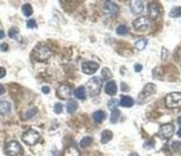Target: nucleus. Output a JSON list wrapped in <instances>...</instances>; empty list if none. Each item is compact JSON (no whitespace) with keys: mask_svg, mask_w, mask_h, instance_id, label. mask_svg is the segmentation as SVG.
<instances>
[{"mask_svg":"<svg viewBox=\"0 0 181 156\" xmlns=\"http://www.w3.org/2000/svg\"><path fill=\"white\" fill-rule=\"evenodd\" d=\"M87 91L89 92V95L91 96H96L98 95L100 91H101V86H102V82L101 79L98 77H93L91 79H89L87 81Z\"/></svg>","mask_w":181,"mask_h":156,"instance_id":"1","label":"nucleus"},{"mask_svg":"<svg viewBox=\"0 0 181 156\" xmlns=\"http://www.w3.org/2000/svg\"><path fill=\"white\" fill-rule=\"evenodd\" d=\"M32 56L35 57L37 60L39 61H46L48 60L51 57V51L50 49L47 47V45L39 44L37 45L35 49H33V52H32Z\"/></svg>","mask_w":181,"mask_h":156,"instance_id":"2","label":"nucleus"},{"mask_svg":"<svg viewBox=\"0 0 181 156\" xmlns=\"http://www.w3.org/2000/svg\"><path fill=\"white\" fill-rule=\"evenodd\" d=\"M166 106L169 108H177L181 106V93H169L166 96Z\"/></svg>","mask_w":181,"mask_h":156,"instance_id":"3","label":"nucleus"},{"mask_svg":"<svg viewBox=\"0 0 181 156\" xmlns=\"http://www.w3.org/2000/svg\"><path fill=\"white\" fill-rule=\"evenodd\" d=\"M133 28L138 32H146L150 28V20L148 17L141 16L133 21Z\"/></svg>","mask_w":181,"mask_h":156,"instance_id":"4","label":"nucleus"},{"mask_svg":"<svg viewBox=\"0 0 181 156\" xmlns=\"http://www.w3.org/2000/svg\"><path fill=\"white\" fill-rule=\"evenodd\" d=\"M40 140V134L35 130H28L22 134V141L27 145H35L38 141Z\"/></svg>","mask_w":181,"mask_h":156,"instance_id":"5","label":"nucleus"},{"mask_svg":"<svg viewBox=\"0 0 181 156\" xmlns=\"http://www.w3.org/2000/svg\"><path fill=\"white\" fill-rule=\"evenodd\" d=\"M22 148L21 145L16 142V141H12V142H9L6 146V153L8 154L9 156H17L21 153Z\"/></svg>","mask_w":181,"mask_h":156,"instance_id":"6","label":"nucleus"},{"mask_svg":"<svg viewBox=\"0 0 181 156\" xmlns=\"http://www.w3.org/2000/svg\"><path fill=\"white\" fill-rule=\"evenodd\" d=\"M173 132H174V129H173V125L171 123L163 124L161 125L159 130V136L165 138V140H168V138H170L173 135Z\"/></svg>","mask_w":181,"mask_h":156,"instance_id":"7","label":"nucleus"},{"mask_svg":"<svg viewBox=\"0 0 181 156\" xmlns=\"http://www.w3.org/2000/svg\"><path fill=\"white\" fill-rule=\"evenodd\" d=\"M57 95H58V98L62 99V100H66V99L70 98L72 95L71 86L68 84H61L57 89Z\"/></svg>","mask_w":181,"mask_h":156,"instance_id":"8","label":"nucleus"},{"mask_svg":"<svg viewBox=\"0 0 181 156\" xmlns=\"http://www.w3.org/2000/svg\"><path fill=\"white\" fill-rule=\"evenodd\" d=\"M99 69V64L95 61H86L81 65V70L86 74H93Z\"/></svg>","mask_w":181,"mask_h":156,"instance_id":"9","label":"nucleus"},{"mask_svg":"<svg viewBox=\"0 0 181 156\" xmlns=\"http://www.w3.org/2000/svg\"><path fill=\"white\" fill-rule=\"evenodd\" d=\"M104 11L106 15L110 17H115L118 15L119 12V7L116 5L115 2H112V1H107L104 6Z\"/></svg>","mask_w":181,"mask_h":156,"instance_id":"10","label":"nucleus"},{"mask_svg":"<svg viewBox=\"0 0 181 156\" xmlns=\"http://www.w3.org/2000/svg\"><path fill=\"white\" fill-rule=\"evenodd\" d=\"M156 90H157L156 85L152 84V83H149V84H147L146 86L143 87V90H142L141 94H140V96H139V98H140V99H146V98H148V96L152 95V94H153V93L156 92Z\"/></svg>","mask_w":181,"mask_h":156,"instance_id":"11","label":"nucleus"},{"mask_svg":"<svg viewBox=\"0 0 181 156\" xmlns=\"http://www.w3.org/2000/svg\"><path fill=\"white\" fill-rule=\"evenodd\" d=\"M143 2L142 1H139V0H135V1H131L130 2V9L132 11V13L135 15H140V13L143 11Z\"/></svg>","mask_w":181,"mask_h":156,"instance_id":"12","label":"nucleus"},{"mask_svg":"<svg viewBox=\"0 0 181 156\" xmlns=\"http://www.w3.org/2000/svg\"><path fill=\"white\" fill-rule=\"evenodd\" d=\"M11 112V103L9 101H0V115H7Z\"/></svg>","mask_w":181,"mask_h":156,"instance_id":"13","label":"nucleus"},{"mask_svg":"<svg viewBox=\"0 0 181 156\" xmlns=\"http://www.w3.org/2000/svg\"><path fill=\"white\" fill-rule=\"evenodd\" d=\"M104 91L108 95H115L117 93V84H116L115 81H109V82L106 84V87H104Z\"/></svg>","mask_w":181,"mask_h":156,"instance_id":"14","label":"nucleus"},{"mask_svg":"<svg viewBox=\"0 0 181 156\" xmlns=\"http://www.w3.org/2000/svg\"><path fill=\"white\" fill-rule=\"evenodd\" d=\"M160 13V8H159V5L156 2H152L149 5V15L152 19H156L158 18Z\"/></svg>","mask_w":181,"mask_h":156,"instance_id":"15","label":"nucleus"},{"mask_svg":"<svg viewBox=\"0 0 181 156\" xmlns=\"http://www.w3.org/2000/svg\"><path fill=\"white\" fill-rule=\"evenodd\" d=\"M119 104L121 106H123V108H131V106L135 104V101H133V99L130 98V96L122 95L119 101Z\"/></svg>","mask_w":181,"mask_h":156,"instance_id":"16","label":"nucleus"},{"mask_svg":"<svg viewBox=\"0 0 181 156\" xmlns=\"http://www.w3.org/2000/svg\"><path fill=\"white\" fill-rule=\"evenodd\" d=\"M78 103H77V101H75V100H72V99H70L68 102H67V105H66V108H67V112L69 114H73L76 111H77V108H78Z\"/></svg>","mask_w":181,"mask_h":156,"instance_id":"17","label":"nucleus"},{"mask_svg":"<svg viewBox=\"0 0 181 156\" xmlns=\"http://www.w3.org/2000/svg\"><path fill=\"white\" fill-rule=\"evenodd\" d=\"M64 156H80V152L76 146H69L64 150Z\"/></svg>","mask_w":181,"mask_h":156,"instance_id":"18","label":"nucleus"},{"mask_svg":"<svg viewBox=\"0 0 181 156\" xmlns=\"http://www.w3.org/2000/svg\"><path fill=\"white\" fill-rule=\"evenodd\" d=\"M92 119L96 123H101L106 119V113L104 111H96L92 114Z\"/></svg>","mask_w":181,"mask_h":156,"instance_id":"19","label":"nucleus"},{"mask_svg":"<svg viewBox=\"0 0 181 156\" xmlns=\"http://www.w3.org/2000/svg\"><path fill=\"white\" fill-rule=\"evenodd\" d=\"M112 132L109 130H106L104 131V132L101 133V143L102 144H107V143H109L110 141H111L112 138Z\"/></svg>","mask_w":181,"mask_h":156,"instance_id":"20","label":"nucleus"},{"mask_svg":"<svg viewBox=\"0 0 181 156\" xmlns=\"http://www.w3.org/2000/svg\"><path fill=\"white\" fill-rule=\"evenodd\" d=\"M73 94H75L76 98L79 99V100H85L86 99V89L83 86L77 87V89L75 90V92H73Z\"/></svg>","mask_w":181,"mask_h":156,"instance_id":"21","label":"nucleus"},{"mask_svg":"<svg viewBox=\"0 0 181 156\" xmlns=\"http://www.w3.org/2000/svg\"><path fill=\"white\" fill-rule=\"evenodd\" d=\"M21 10H22V13H24V16H26V17H30L32 15V12H33L30 3H24V5L22 6Z\"/></svg>","mask_w":181,"mask_h":156,"instance_id":"22","label":"nucleus"},{"mask_svg":"<svg viewBox=\"0 0 181 156\" xmlns=\"http://www.w3.org/2000/svg\"><path fill=\"white\" fill-rule=\"evenodd\" d=\"M120 117V111L119 110H117V108H115V110H112L111 111V116H110V121H111V123H117L118 120H119Z\"/></svg>","mask_w":181,"mask_h":156,"instance_id":"23","label":"nucleus"},{"mask_svg":"<svg viewBox=\"0 0 181 156\" xmlns=\"http://www.w3.org/2000/svg\"><path fill=\"white\" fill-rule=\"evenodd\" d=\"M169 16L171 18H180L181 17V7H174V8L171 9Z\"/></svg>","mask_w":181,"mask_h":156,"instance_id":"24","label":"nucleus"},{"mask_svg":"<svg viewBox=\"0 0 181 156\" xmlns=\"http://www.w3.org/2000/svg\"><path fill=\"white\" fill-rule=\"evenodd\" d=\"M91 143H92V137H90V136H85L82 140L80 141V146H81V147H88L89 145H91Z\"/></svg>","mask_w":181,"mask_h":156,"instance_id":"25","label":"nucleus"},{"mask_svg":"<svg viewBox=\"0 0 181 156\" xmlns=\"http://www.w3.org/2000/svg\"><path fill=\"white\" fill-rule=\"evenodd\" d=\"M147 43H148V40L147 39H139L136 42V48L138 50H143L147 47Z\"/></svg>","mask_w":181,"mask_h":156,"instance_id":"26","label":"nucleus"},{"mask_svg":"<svg viewBox=\"0 0 181 156\" xmlns=\"http://www.w3.org/2000/svg\"><path fill=\"white\" fill-rule=\"evenodd\" d=\"M117 33L119 36H123V35H127L128 33V28L125 26V24H120V26L117 27Z\"/></svg>","mask_w":181,"mask_h":156,"instance_id":"27","label":"nucleus"},{"mask_svg":"<svg viewBox=\"0 0 181 156\" xmlns=\"http://www.w3.org/2000/svg\"><path fill=\"white\" fill-rule=\"evenodd\" d=\"M36 114H37V108H29V110H27L26 114H24V119L26 120L32 119Z\"/></svg>","mask_w":181,"mask_h":156,"instance_id":"28","label":"nucleus"},{"mask_svg":"<svg viewBox=\"0 0 181 156\" xmlns=\"http://www.w3.org/2000/svg\"><path fill=\"white\" fill-rule=\"evenodd\" d=\"M101 74H102V79L104 80H109L110 78L112 77V74H111V71H110L108 68H104L101 71Z\"/></svg>","mask_w":181,"mask_h":156,"instance_id":"29","label":"nucleus"},{"mask_svg":"<svg viewBox=\"0 0 181 156\" xmlns=\"http://www.w3.org/2000/svg\"><path fill=\"white\" fill-rule=\"evenodd\" d=\"M119 104V102H118V100H116V99H111V100L108 102V108H110V110H115V108H117V105Z\"/></svg>","mask_w":181,"mask_h":156,"instance_id":"30","label":"nucleus"},{"mask_svg":"<svg viewBox=\"0 0 181 156\" xmlns=\"http://www.w3.org/2000/svg\"><path fill=\"white\" fill-rule=\"evenodd\" d=\"M62 110H64V105L61 103H56L55 104V108H53V111L56 114L62 113Z\"/></svg>","mask_w":181,"mask_h":156,"instance_id":"31","label":"nucleus"},{"mask_svg":"<svg viewBox=\"0 0 181 156\" xmlns=\"http://www.w3.org/2000/svg\"><path fill=\"white\" fill-rule=\"evenodd\" d=\"M27 28H29V29H36V28H37V22H36V20H33V19L28 20V21H27Z\"/></svg>","mask_w":181,"mask_h":156,"instance_id":"32","label":"nucleus"},{"mask_svg":"<svg viewBox=\"0 0 181 156\" xmlns=\"http://www.w3.org/2000/svg\"><path fill=\"white\" fill-rule=\"evenodd\" d=\"M18 33H19L18 28H11V29L9 30V37L10 38H16Z\"/></svg>","mask_w":181,"mask_h":156,"instance_id":"33","label":"nucleus"},{"mask_svg":"<svg viewBox=\"0 0 181 156\" xmlns=\"http://www.w3.org/2000/svg\"><path fill=\"white\" fill-rule=\"evenodd\" d=\"M171 146H172V148L174 150V151H178V150H180L181 148V143H179V142H173Z\"/></svg>","mask_w":181,"mask_h":156,"instance_id":"34","label":"nucleus"},{"mask_svg":"<svg viewBox=\"0 0 181 156\" xmlns=\"http://www.w3.org/2000/svg\"><path fill=\"white\" fill-rule=\"evenodd\" d=\"M168 54H169L168 50H167L166 48H162V60H166L167 57H168Z\"/></svg>","mask_w":181,"mask_h":156,"instance_id":"35","label":"nucleus"},{"mask_svg":"<svg viewBox=\"0 0 181 156\" xmlns=\"http://www.w3.org/2000/svg\"><path fill=\"white\" fill-rule=\"evenodd\" d=\"M0 50L3 51V52L7 51L8 50V44H7V43H1V44H0Z\"/></svg>","mask_w":181,"mask_h":156,"instance_id":"36","label":"nucleus"},{"mask_svg":"<svg viewBox=\"0 0 181 156\" xmlns=\"http://www.w3.org/2000/svg\"><path fill=\"white\" fill-rule=\"evenodd\" d=\"M5 75H6V69L5 68H1V66H0V79H2Z\"/></svg>","mask_w":181,"mask_h":156,"instance_id":"37","label":"nucleus"},{"mask_svg":"<svg viewBox=\"0 0 181 156\" xmlns=\"http://www.w3.org/2000/svg\"><path fill=\"white\" fill-rule=\"evenodd\" d=\"M142 70V65L141 64H136L135 65V71L136 72H140Z\"/></svg>","mask_w":181,"mask_h":156,"instance_id":"38","label":"nucleus"},{"mask_svg":"<svg viewBox=\"0 0 181 156\" xmlns=\"http://www.w3.org/2000/svg\"><path fill=\"white\" fill-rule=\"evenodd\" d=\"M41 90H42V92L45 93V94H48V93L50 92V87L49 86H42Z\"/></svg>","mask_w":181,"mask_h":156,"instance_id":"39","label":"nucleus"},{"mask_svg":"<svg viewBox=\"0 0 181 156\" xmlns=\"http://www.w3.org/2000/svg\"><path fill=\"white\" fill-rule=\"evenodd\" d=\"M3 93H5V87L2 84H0V95H2Z\"/></svg>","mask_w":181,"mask_h":156,"instance_id":"40","label":"nucleus"},{"mask_svg":"<svg viewBox=\"0 0 181 156\" xmlns=\"http://www.w3.org/2000/svg\"><path fill=\"white\" fill-rule=\"evenodd\" d=\"M3 37H5V32L3 30H0V39H3Z\"/></svg>","mask_w":181,"mask_h":156,"instance_id":"41","label":"nucleus"},{"mask_svg":"<svg viewBox=\"0 0 181 156\" xmlns=\"http://www.w3.org/2000/svg\"><path fill=\"white\" fill-rule=\"evenodd\" d=\"M178 136H180V137H181V127L178 130Z\"/></svg>","mask_w":181,"mask_h":156,"instance_id":"42","label":"nucleus"},{"mask_svg":"<svg viewBox=\"0 0 181 156\" xmlns=\"http://www.w3.org/2000/svg\"><path fill=\"white\" fill-rule=\"evenodd\" d=\"M130 156H139L137 153H132V154H130Z\"/></svg>","mask_w":181,"mask_h":156,"instance_id":"43","label":"nucleus"},{"mask_svg":"<svg viewBox=\"0 0 181 156\" xmlns=\"http://www.w3.org/2000/svg\"><path fill=\"white\" fill-rule=\"evenodd\" d=\"M178 123H179V124L181 125V116H180V117H179V119H178Z\"/></svg>","mask_w":181,"mask_h":156,"instance_id":"44","label":"nucleus"},{"mask_svg":"<svg viewBox=\"0 0 181 156\" xmlns=\"http://www.w3.org/2000/svg\"><path fill=\"white\" fill-rule=\"evenodd\" d=\"M179 57H180V59H181V49H180V51H179Z\"/></svg>","mask_w":181,"mask_h":156,"instance_id":"45","label":"nucleus"}]
</instances>
